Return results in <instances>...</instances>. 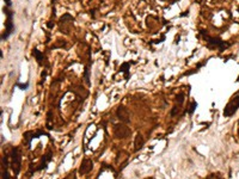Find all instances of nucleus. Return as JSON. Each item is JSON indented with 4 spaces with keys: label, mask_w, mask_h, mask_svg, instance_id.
Returning a JSON list of instances; mask_svg holds the SVG:
<instances>
[{
    "label": "nucleus",
    "mask_w": 239,
    "mask_h": 179,
    "mask_svg": "<svg viewBox=\"0 0 239 179\" xmlns=\"http://www.w3.org/2000/svg\"><path fill=\"white\" fill-rule=\"evenodd\" d=\"M207 31H203L201 30L200 31V34L201 36H203V39L206 41V43H207V47L209 49H218V50H225V49H227L228 47H231V44L232 43H227V42H225L222 41V39L220 37H218V36H209L206 34Z\"/></svg>",
    "instance_id": "f257e3e1"
},
{
    "label": "nucleus",
    "mask_w": 239,
    "mask_h": 179,
    "mask_svg": "<svg viewBox=\"0 0 239 179\" xmlns=\"http://www.w3.org/2000/svg\"><path fill=\"white\" fill-rule=\"evenodd\" d=\"M4 12L7 18H6V21H5V31L1 35V41L7 39L10 37V35L13 32V30H15V24H13V16H15V13H13V11H11L10 7H7V6L4 7Z\"/></svg>",
    "instance_id": "f03ea898"
},
{
    "label": "nucleus",
    "mask_w": 239,
    "mask_h": 179,
    "mask_svg": "<svg viewBox=\"0 0 239 179\" xmlns=\"http://www.w3.org/2000/svg\"><path fill=\"white\" fill-rule=\"evenodd\" d=\"M11 167L16 176L19 173V171L22 168V155H21V150L17 147L13 148L11 152Z\"/></svg>",
    "instance_id": "7ed1b4c3"
},
{
    "label": "nucleus",
    "mask_w": 239,
    "mask_h": 179,
    "mask_svg": "<svg viewBox=\"0 0 239 179\" xmlns=\"http://www.w3.org/2000/svg\"><path fill=\"white\" fill-rule=\"evenodd\" d=\"M239 109V94L234 96L233 98L231 99V100L227 103V105L225 106L224 109V116L225 117H231L233 116L237 110Z\"/></svg>",
    "instance_id": "20e7f679"
},
{
    "label": "nucleus",
    "mask_w": 239,
    "mask_h": 179,
    "mask_svg": "<svg viewBox=\"0 0 239 179\" xmlns=\"http://www.w3.org/2000/svg\"><path fill=\"white\" fill-rule=\"evenodd\" d=\"M130 129L127 127L126 124L123 123H120V124H116L114 125V134L117 138H126L130 135Z\"/></svg>",
    "instance_id": "39448f33"
},
{
    "label": "nucleus",
    "mask_w": 239,
    "mask_h": 179,
    "mask_svg": "<svg viewBox=\"0 0 239 179\" xmlns=\"http://www.w3.org/2000/svg\"><path fill=\"white\" fill-rule=\"evenodd\" d=\"M92 168H93V161H92L91 159L85 158L80 164V167H79V174H81V176L89 174L92 171Z\"/></svg>",
    "instance_id": "423d86ee"
},
{
    "label": "nucleus",
    "mask_w": 239,
    "mask_h": 179,
    "mask_svg": "<svg viewBox=\"0 0 239 179\" xmlns=\"http://www.w3.org/2000/svg\"><path fill=\"white\" fill-rule=\"evenodd\" d=\"M116 116L118 117V119L121 121L122 123H129L130 122V116H129V112L128 110L123 108V106H120L116 111Z\"/></svg>",
    "instance_id": "0eeeda50"
},
{
    "label": "nucleus",
    "mask_w": 239,
    "mask_h": 179,
    "mask_svg": "<svg viewBox=\"0 0 239 179\" xmlns=\"http://www.w3.org/2000/svg\"><path fill=\"white\" fill-rule=\"evenodd\" d=\"M45 132L44 131H42V130H39V131H37V132H34V131H26V132H24V140L26 141V143H28L29 146H30V143H31V141L34 140V138H37L38 136H41V135H44Z\"/></svg>",
    "instance_id": "6e6552de"
},
{
    "label": "nucleus",
    "mask_w": 239,
    "mask_h": 179,
    "mask_svg": "<svg viewBox=\"0 0 239 179\" xmlns=\"http://www.w3.org/2000/svg\"><path fill=\"white\" fill-rule=\"evenodd\" d=\"M51 160H53V153H51V152H48V153L42 158L41 164L38 165V167L35 168V171H41V170H43V168H47L48 164H49Z\"/></svg>",
    "instance_id": "1a4fd4ad"
},
{
    "label": "nucleus",
    "mask_w": 239,
    "mask_h": 179,
    "mask_svg": "<svg viewBox=\"0 0 239 179\" xmlns=\"http://www.w3.org/2000/svg\"><path fill=\"white\" fill-rule=\"evenodd\" d=\"M144 144H145V138L142 137V135L141 134H136V136L134 138V150L135 152L140 150L144 147Z\"/></svg>",
    "instance_id": "9d476101"
},
{
    "label": "nucleus",
    "mask_w": 239,
    "mask_h": 179,
    "mask_svg": "<svg viewBox=\"0 0 239 179\" xmlns=\"http://www.w3.org/2000/svg\"><path fill=\"white\" fill-rule=\"evenodd\" d=\"M130 65H132L130 62H123V63L121 65V67H120V72L124 74V79H126V80H128L129 77H130V74H129Z\"/></svg>",
    "instance_id": "9b49d317"
},
{
    "label": "nucleus",
    "mask_w": 239,
    "mask_h": 179,
    "mask_svg": "<svg viewBox=\"0 0 239 179\" xmlns=\"http://www.w3.org/2000/svg\"><path fill=\"white\" fill-rule=\"evenodd\" d=\"M32 55L35 56L36 61L38 62V65H42V61H43V54L41 51H39L37 48H34L32 49Z\"/></svg>",
    "instance_id": "f8f14e48"
},
{
    "label": "nucleus",
    "mask_w": 239,
    "mask_h": 179,
    "mask_svg": "<svg viewBox=\"0 0 239 179\" xmlns=\"http://www.w3.org/2000/svg\"><path fill=\"white\" fill-rule=\"evenodd\" d=\"M184 93L183 92H181V93H178L177 96H176V103H177V105H179V106H182V104L184 103Z\"/></svg>",
    "instance_id": "ddd939ff"
},
{
    "label": "nucleus",
    "mask_w": 239,
    "mask_h": 179,
    "mask_svg": "<svg viewBox=\"0 0 239 179\" xmlns=\"http://www.w3.org/2000/svg\"><path fill=\"white\" fill-rule=\"evenodd\" d=\"M196 108H197V103H196L195 100H192L191 104H190V106H189L188 110H187V112H188L189 115H192V114H194V111L196 110Z\"/></svg>",
    "instance_id": "4468645a"
},
{
    "label": "nucleus",
    "mask_w": 239,
    "mask_h": 179,
    "mask_svg": "<svg viewBox=\"0 0 239 179\" xmlns=\"http://www.w3.org/2000/svg\"><path fill=\"white\" fill-rule=\"evenodd\" d=\"M84 78H85V83L90 85V77H89V67H85V72H84Z\"/></svg>",
    "instance_id": "2eb2a0df"
},
{
    "label": "nucleus",
    "mask_w": 239,
    "mask_h": 179,
    "mask_svg": "<svg viewBox=\"0 0 239 179\" xmlns=\"http://www.w3.org/2000/svg\"><path fill=\"white\" fill-rule=\"evenodd\" d=\"M181 106L179 105H175L174 108H172V110H171V116H176L177 114H179V111H181V109H179Z\"/></svg>",
    "instance_id": "dca6fc26"
},
{
    "label": "nucleus",
    "mask_w": 239,
    "mask_h": 179,
    "mask_svg": "<svg viewBox=\"0 0 239 179\" xmlns=\"http://www.w3.org/2000/svg\"><path fill=\"white\" fill-rule=\"evenodd\" d=\"M17 86H18L19 89H22V90H26V89L29 87V83H25V84H19V83H18Z\"/></svg>",
    "instance_id": "f3484780"
},
{
    "label": "nucleus",
    "mask_w": 239,
    "mask_h": 179,
    "mask_svg": "<svg viewBox=\"0 0 239 179\" xmlns=\"http://www.w3.org/2000/svg\"><path fill=\"white\" fill-rule=\"evenodd\" d=\"M3 179H11L10 176H9V172L6 171V168H5V171H3Z\"/></svg>",
    "instance_id": "a211bd4d"
},
{
    "label": "nucleus",
    "mask_w": 239,
    "mask_h": 179,
    "mask_svg": "<svg viewBox=\"0 0 239 179\" xmlns=\"http://www.w3.org/2000/svg\"><path fill=\"white\" fill-rule=\"evenodd\" d=\"M4 1L6 3V6H7V7H11V6H12V1H11V0H4Z\"/></svg>",
    "instance_id": "6ab92c4d"
},
{
    "label": "nucleus",
    "mask_w": 239,
    "mask_h": 179,
    "mask_svg": "<svg viewBox=\"0 0 239 179\" xmlns=\"http://www.w3.org/2000/svg\"><path fill=\"white\" fill-rule=\"evenodd\" d=\"M237 83H239V75H238V78H237Z\"/></svg>",
    "instance_id": "aec40b11"
},
{
    "label": "nucleus",
    "mask_w": 239,
    "mask_h": 179,
    "mask_svg": "<svg viewBox=\"0 0 239 179\" xmlns=\"http://www.w3.org/2000/svg\"><path fill=\"white\" fill-rule=\"evenodd\" d=\"M55 1H56V0H51V3H55Z\"/></svg>",
    "instance_id": "412c9836"
},
{
    "label": "nucleus",
    "mask_w": 239,
    "mask_h": 179,
    "mask_svg": "<svg viewBox=\"0 0 239 179\" xmlns=\"http://www.w3.org/2000/svg\"><path fill=\"white\" fill-rule=\"evenodd\" d=\"M238 123H239V122H238Z\"/></svg>",
    "instance_id": "4be33fe9"
}]
</instances>
